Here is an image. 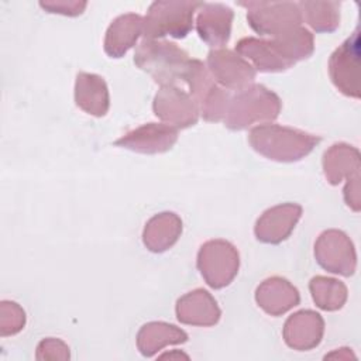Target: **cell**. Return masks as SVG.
<instances>
[{
	"instance_id": "obj_20",
	"label": "cell",
	"mask_w": 361,
	"mask_h": 361,
	"mask_svg": "<svg viewBox=\"0 0 361 361\" xmlns=\"http://www.w3.org/2000/svg\"><path fill=\"white\" fill-rule=\"evenodd\" d=\"M235 51L244 59H250L254 69L259 72H283L292 68V65L278 54L269 39L245 37L237 42Z\"/></svg>"
},
{
	"instance_id": "obj_28",
	"label": "cell",
	"mask_w": 361,
	"mask_h": 361,
	"mask_svg": "<svg viewBox=\"0 0 361 361\" xmlns=\"http://www.w3.org/2000/svg\"><path fill=\"white\" fill-rule=\"evenodd\" d=\"M69 347L66 343H63L59 338L48 337L38 343L35 358L37 360H61L66 361L69 360Z\"/></svg>"
},
{
	"instance_id": "obj_8",
	"label": "cell",
	"mask_w": 361,
	"mask_h": 361,
	"mask_svg": "<svg viewBox=\"0 0 361 361\" xmlns=\"http://www.w3.org/2000/svg\"><path fill=\"white\" fill-rule=\"evenodd\" d=\"M317 264L333 274L350 276L357 267V254L350 237L340 230L323 231L314 243Z\"/></svg>"
},
{
	"instance_id": "obj_14",
	"label": "cell",
	"mask_w": 361,
	"mask_h": 361,
	"mask_svg": "<svg viewBox=\"0 0 361 361\" xmlns=\"http://www.w3.org/2000/svg\"><path fill=\"white\" fill-rule=\"evenodd\" d=\"M197 11L196 30L200 39L213 48L226 45L231 34L233 10L221 3H202Z\"/></svg>"
},
{
	"instance_id": "obj_11",
	"label": "cell",
	"mask_w": 361,
	"mask_h": 361,
	"mask_svg": "<svg viewBox=\"0 0 361 361\" xmlns=\"http://www.w3.org/2000/svg\"><path fill=\"white\" fill-rule=\"evenodd\" d=\"M178 141V130L162 123L142 124L114 141L116 147L140 154H162Z\"/></svg>"
},
{
	"instance_id": "obj_1",
	"label": "cell",
	"mask_w": 361,
	"mask_h": 361,
	"mask_svg": "<svg viewBox=\"0 0 361 361\" xmlns=\"http://www.w3.org/2000/svg\"><path fill=\"white\" fill-rule=\"evenodd\" d=\"M248 141L252 149L268 159L296 162L309 155L320 142V138L292 127L261 124L251 128Z\"/></svg>"
},
{
	"instance_id": "obj_6",
	"label": "cell",
	"mask_w": 361,
	"mask_h": 361,
	"mask_svg": "<svg viewBox=\"0 0 361 361\" xmlns=\"http://www.w3.org/2000/svg\"><path fill=\"white\" fill-rule=\"evenodd\" d=\"M196 265L210 288L221 289L235 278L240 267V255L231 243L221 238L209 240L202 244Z\"/></svg>"
},
{
	"instance_id": "obj_2",
	"label": "cell",
	"mask_w": 361,
	"mask_h": 361,
	"mask_svg": "<svg viewBox=\"0 0 361 361\" xmlns=\"http://www.w3.org/2000/svg\"><path fill=\"white\" fill-rule=\"evenodd\" d=\"M189 55L175 42L165 39H142L135 48L134 63L161 86H173L183 80Z\"/></svg>"
},
{
	"instance_id": "obj_26",
	"label": "cell",
	"mask_w": 361,
	"mask_h": 361,
	"mask_svg": "<svg viewBox=\"0 0 361 361\" xmlns=\"http://www.w3.org/2000/svg\"><path fill=\"white\" fill-rule=\"evenodd\" d=\"M228 103L230 94L220 86L214 85L199 103V111L206 121H220L226 117Z\"/></svg>"
},
{
	"instance_id": "obj_22",
	"label": "cell",
	"mask_w": 361,
	"mask_h": 361,
	"mask_svg": "<svg viewBox=\"0 0 361 361\" xmlns=\"http://www.w3.org/2000/svg\"><path fill=\"white\" fill-rule=\"evenodd\" d=\"M323 172L329 183L338 185L344 178L360 172V152L357 148L338 142L323 154Z\"/></svg>"
},
{
	"instance_id": "obj_21",
	"label": "cell",
	"mask_w": 361,
	"mask_h": 361,
	"mask_svg": "<svg viewBox=\"0 0 361 361\" xmlns=\"http://www.w3.org/2000/svg\"><path fill=\"white\" fill-rule=\"evenodd\" d=\"M188 341V334L165 322H149L137 333V347L144 357H154L166 345L183 344Z\"/></svg>"
},
{
	"instance_id": "obj_7",
	"label": "cell",
	"mask_w": 361,
	"mask_h": 361,
	"mask_svg": "<svg viewBox=\"0 0 361 361\" xmlns=\"http://www.w3.org/2000/svg\"><path fill=\"white\" fill-rule=\"evenodd\" d=\"M329 73L333 85L345 96L360 99V28L357 27L330 56Z\"/></svg>"
},
{
	"instance_id": "obj_24",
	"label": "cell",
	"mask_w": 361,
	"mask_h": 361,
	"mask_svg": "<svg viewBox=\"0 0 361 361\" xmlns=\"http://www.w3.org/2000/svg\"><path fill=\"white\" fill-rule=\"evenodd\" d=\"M303 20L316 32H333L340 25V3L337 1H300L298 3Z\"/></svg>"
},
{
	"instance_id": "obj_25",
	"label": "cell",
	"mask_w": 361,
	"mask_h": 361,
	"mask_svg": "<svg viewBox=\"0 0 361 361\" xmlns=\"http://www.w3.org/2000/svg\"><path fill=\"white\" fill-rule=\"evenodd\" d=\"M309 289L316 306L327 312L341 309L347 300V286L334 278L317 275L310 279Z\"/></svg>"
},
{
	"instance_id": "obj_12",
	"label": "cell",
	"mask_w": 361,
	"mask_h": 361,
	"mask_svg": "<svg viewBox=\"0 0 361 361\" xmlns=\"http://www.w3.org/2000/svg\"><path fill=\"white\" fill-rule=\"evenodd\" d=\"M302 216V206L298 203H282L265 210L255 223L254 234L265 244L285 241Z\"/></svg>"
},
{
	"instance_id": "obj_19",
	"label": "cell",
	"mask_w": 361,
	"mask_h": 361,
	"mask_svg": "<svg viewBox=\"0 0 361 361\" xmlns=\"http://www.w3.org/2000/svg\"><path fill=\"white\" fill-rule=\"evenodd\" d=\"M182 234V220L172 212H162L152 216L144 227L142 243L151 252L169 250Z\"/></svg>"
},
{
	"instance_id": "obj_23",
	"label": "cell",
	"mask_w": 361,
	"mask_h": 361,
	"mask_svg": "<svg viewBox=\"0 0 361 361\" xmlns=\"http://www.w3.org/2000/svg\"><path fill=\"white\" fill-rule=\"evenodd\" d=\"M269 41L272 42L278 54L292 66L299 61L307 59L314 51L313 34L302 25L281 35H276Z\"/></svg>"
},
{
	"instance_id": "obj_9",
	"label": "cell",
	"mask_w": 361,
	"mask_h": 361,
	"mask_svg": "<svg viewBox=\"0 0 361 361\" xmlns=\"http://www.w3.org/2000/svg\"><path fill=\"white\" fill-rule=\"evenodd\" d=\"M154 114L168 126L188 128L197 123L199 107L189 93L173 86H161L152 102Z\"/></svg>"
},
{
	"instance_id": "obj_30",
	"label": "cell",
	"mask_w": 361,
	"mask_h": 361,
	"mask_svg": "<svg viewBox=\"0 0 361 361\" xmlns=\"http://www.w3.org/2000/svg\"><path fill=\"white\" fill-rule=\"evenodd\" d=\"M344 200L348 207L354 212H360L361 199H360V172L347 178V183L344 188Z\"/></svg>"
},
{
	"instance_id": "obj_5",
	"label": "cell",
	"mask_w": 361,
	"mask_h": 361,
	"mask_svg": "<svg viewBox=\"0 0 361 361\" xmlns=\"http://www.w3.org/2000/svg\"><path fill=\"white\" fill-rule=\"evenodd\" d=\"M247 8L250 27L259 35L271 38L302 25L303 17L298 3L293 1H241Z\"/></svg>"
},
{
	"instance_id": "obj_4",
	"label": "cell",
	"mask_w": 361,
	"mask_h": 361,
	"mask_svg": "<svg viewBox=\"0 0 361 361\" xmlns=\"http://www.w3.org/2000/svg\"><path fill=\"white\" fill-rule=\"evenodd\" d=\"M202 1H154L144 17V39H159L166 35L185 38L193 27V16Z\"/></svg>"
},
{
	"instance_id": "obj_10",
	"label": "cell",
	"mask_w": 361,
	"mask_h": 361,
	"mask_svg": "<svg viewBox=\"0 0 361 361\" xmlns=\"http://www.w3.org/2000/svg\"><path fill=\"white\" fill-rule=\"evenodd\" d=\"M207 71L217 83L231 90H243L251 86L257 75V71L247 59L223 48L209 52Z\"/></svg>"
},
{
	"instance_id": "obj_18",
	"label": "cell",
	"mask_w": 361,
	"mask_h": 361,
	"mask_svg": "<svg viewBox=\"0 0 361 361\" xmlns=\"http://www.w3.org/2000/svg\"><path fill=\"white\" fill-rule=\"evenodd\" d=\"M144 18L135 13L118 16L111 21L104 37V52L110 58H121L142 34Z\"/></svg>"
},
{
	"instance_id": "obj_3",
	"label": "cell",
	"mask_w": 361,
	"mask_h": 361,
	"mask_svg": "<svg viewBox=\"0 0 361 361\" xmlns=\"http://www.w3.org/2000/svg\"><path fill=\"white\" fill-rule=\"evenodd\" d=\"M282 102L264 85H251L230 99L224 124L233 131L248 128L254 123L274 121L281 111Z\"/></svg>"
},
{
	"instance_id": "obj_16",
	"label": "cell",
	"mask_w": 361,
	"mask_h": 361,
	"mask_svg": "<svg viewBox=\"0 0 361 361\" xmlns=\"http://www.w3.org/2000/svg\"><path fill=\"white\" fill-rule=\"evenodd\" d=\"M255 302L265 313L281 316L299 305L300 295L288 279L271 276L258 285L255 290Z\"/></svg>"
},
{
	"instance_id": "obj_29",
	"label": "cell",
	"mask_w": 361,
	"mask_h": 361,
	"mask_svg": "<svg viewBox=\"0 0 361 361\" xmlns=\"http://www.w3.org/2000/svg\"><path fill=\"white\" fill-rule=\"evenodd\" d=\"M39 6L52 14H62L75 17L85 11L86 1H73V0H56V1H39Z\"/></svg>"
},
{
	"instance_id": "obj_13",
	"label": "cell",
	"mask_w": 361,
	"mask_h": 361,
	"mask_svg": "<svg viewBox=\"0 0 361 361\" xmlns=\"http://www.w3.org/2000/svg\"><path fill=\"white\" fill-rule=\"evenodd\" d=\"M324 320L313 310H299L285 322L282 336L288 347L307 351L317 347L323 338Z\"/></svg>"
},
{
	"instance_id": "obj_27",
	"label": "cell",
	"mask_w": 361,
	"mask_h": 361,
	"mask_svg": "<svg viewBox=\"0 0 361 361\" xmlns=\"http://www.w3.org/2000/svg\"><path fill=\"white\" fill-rule=\"evenodd\" d=\"M25 326L24 309L13 300H1L0 303V334L1 337L14 336Z\"/></svg>"
},
{
	"instance_id": "obj_15",
	"label": "cell",
	"mask_w": 361,
	"mask_h": 361,
	"mask_svg": "<svg viewBox=\"0 0 361 361\" xmlns=\"http://www.w3.org/2000/svg\"><path fill=\"white\" fill-rule=\"evenodd\" d=\"M175 312L180 323L202 327L214 326L221 316V310L214 298L200 288L179 298Z\"/></svg>"
},
{
	"instance_id": "obj_17",
	"label": "cell",
	"mask_w": 361,
	"mask_h": 361,
	"mask_svg": "<svg viewBox=\"0 0 361 361\" xmlns=\"http://www.w3.org/2000/svg\"><path fill=\"white\" fill-rule=\"evenodd\" d=\"M75 103L90 116L103 117L110 106L104 79L96 73L79 72L75 80Z\"/></svg>"
}]
</instances>
